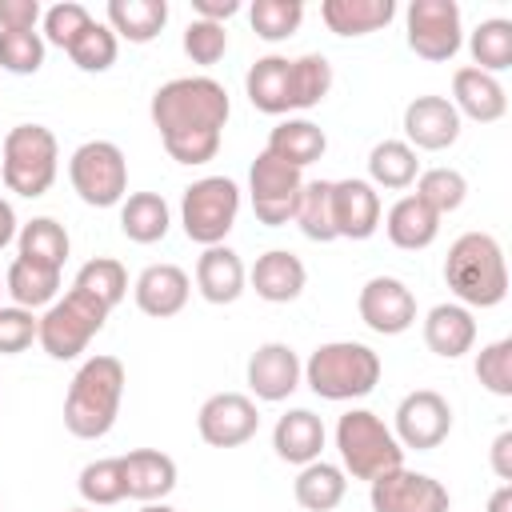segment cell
Wrapping results in <instances>:
<instances>
[{
  "instance_id": "4",
  "label": "cell",
  "mask_w": 512,
  "mask_h": 512,
  "mask_svg": "<svg viewBox=\"0 0 512 512\" xmlns=\"http://www.w3.org/2000/svg\"><path fill=\"white\" fill-rule=\"evenodd\" d=\"M304 384L320 400H360L380 384V356L360 340H328L308 356Z\"/></svg>"
},
{
  "instance_id": "5",
  "label": "cell",
  "mask_w": 512,
  "mask_h": 512,
  "mask_svg": "<svg viewBox=\"0 0 512 512\" xmlns=\"http://www.w3.org/2000/svg\"><path fill=\"white\" fill-rule=\"evenodd\" d=\"M0 172H4L8 192L28 196V200L44 196L56 184V172H60V144H56V136L44 124H16L4 136Z\"/></svg>"
},
{
  "instance_id": "17",
  "label": "cell",
  "mask_w": 512,
  "mask_h": 512,
  "mask_svg": "<svg viewBox=\"0 0 512 512\" xmlns=\"http://www.w3.org/2000/svg\"><path fill=\"white\" fill-rule=\"evenodd\" d=\"M300 376H304L300 356L280 340H268L248 356V388L256 400H268V404L288 400L300 388Z\"/></svg>"
},
{
  "instance_id": "42",
  "label": "cell",
  "mask_w": 512,
  "mask_h": 512,
  "mask_svg": "<svg viewBox=\"0 0 512 512\" xmlns=\"http://www.w3.org/2000/svg\"><path fill=\"white\" fill-rule=\"evenodd\" d=\"M248 20H252V32L268 44L276 40H288L300 20H304V4L300 0H252L248 8Z\"/></svg>"
},
{
  "instance_id": "2",
  "label": "cell",
  "mask_w": 512,
  "mask_h": 512,
  "mask_svg": "<svg viewBox=\"0 0 512 512\" xmlns=\"http://www.w3.org/2000/svg\"><path fill=\"white\" fill-rule=\"evenodd\" d=\"M124 364L116 356H88L64 396V428L76 440H100L112 432L124 400Z\"/></svg>"
},
{
  "instance_id": "9",
  "label": "cell",
  "mask_w": 512,
  "mask_h": 512,
  "mask_svg": "<svg viewBox=\"0 0 512 512\" xmlns=\"http://www.w3.org/2000/svg\"><path fill=\"white\" fill-rule=\"evenodd\" d=\"M68 180L76 196L92 208H112L128 192V160L112 140H88L68 160Z\"/></svg>"
},
{
  "instance_id": "24",
  "label": "cell",
  "mask_w": 512,
  "mask_h": 512,
  "mask_svg": "<svg viewBox=\"0 0 512 512\" xmlns=\"http://www.w3.org/2000/svg\"><path fill=\"white\" fill-rule=\"evenodd\" d=\"M244 92H248L256 112H268V116L292 112V60L288 56H260L244 76Z\"/></svg>"
},
{
  "instance_id": "29",
  "label": "cell",
  "mask_w": 512,
  "mask_h": 512,
  "mask_svg": "<svg viewBox=\"0 0 512 512\" xmlns=\"http://www.w3.org/2000/svg\"><path fill=\"white\" fill-rule=\"evenodd\" d=\"M392 16H396L392 0H324L320 4V20L336 36H368L384 28Z\"/></svg>"
},
{
  "instance_id": "16",
  "label": "cell",
  "mask_w": 512,
  "mask_h": 512,
  "mask_svg": "<svg viewBox=\"0 0 512 512\" xmlns=\"http://www.w3.org/2000/svg\"><path fill=\"white\" fill-rule=\"evenodd\" d=\"M404 144L424 152H444L460 140V112L448 96H416L404 108Z\"/></svg>"
},
{
  "instance_id": "47",
  "label": "cell",
  "mask_w": 512,
  "mask_h": 512,
  "mask_svg": "<svg viewBox=\"0 0 512 512\" xmlns=\"http://www.w3.org/2000/svg\"><path fill=\"white\" fill-rule=\"evenodd\" d=\"M184 52L192 64H216L224 52H228V32L224 24H212V20H192L184 28Z\"/></svg>"
},
{
  "instance_id": "8",
  "label": "cell",
  "mask_w": 512,
  "mask_h": 512,
  "mask_svg": "<svg viewBox=\"0 0 512 512\" xmlns=\"http://www.w3.org/2000/svg\"><path fill=\"white\" fill-rule=\"evenodd\" d=\"M236 212H240V188L228 176H204L184 188L180 224L192 244H204V248L224 244V236L236 224Z\"/></svg>"
},
{
  "instance_id": "27",
  "label": "cell",
  "mask_w": 512,
  "mask_h": 512,
  "mask_svg": "<svg viewBox=\"0 0 512 512\" xmlns=\"http://www.w3.org/2000/svg\"><path fill=\"white\" fill-rule=\"evenodd\" d=\"M324 148H328L324 128L312 124V120H304V116H296V120H280V124L268 132V148H264V152L304 172L308 164H316V160L324 156Z\"/></svg>"
},
{
  "instance_id": "44",
  "label": "cell",
  "mask_w": 512,
  "mask_h": 512,
  "mask_svg": "<svg viewBox=\"0 0 512 512\" xmlns=\"http://www.w3.org/2000/svg\"><path fill=\"white\" fill-rule=\"evenodd\" d=\"M44 64L40 32H0V68L12 76H32Z\"/></svg>"
},
{
  "instance_id": "45",
  "label": "cell",
  "mask_w": 512,
  "mask_h": 512,
  "mask_svg": "<svg viewBox=\"0 0 512 512\" xmlns=\"http://www.w3.org/2000/svg\"><path fill=\"white\" fill-rule=\"evenodd\" d=\"M88 24H92V12H88L84 4H76V0H60V4H52V8L44 12V40L68 52V48L84 36Z\"/></svg>"
},
{
  "instance_id": "41",
  "label": "cell",
  "mask_w": 512,
  "mask_h": 512,
  "mask_svg": "<svg viewBox=\"0 0 512 512\" xmlns=\"http://www.w3.org/2000/svg\"><path fill=\"white\" fill-rule=\"evenodd\" d=\"M412 196L424 200L436 216H448V212H456V208L464 204L468 180H464L456 168H428V172L416 176V192H412Z\"/></svg>"
},
{
  "instance_id": "21",
  "label": "cell",
  "mask_w": 512,
  "mask_h": 512,
  "mask_svg": "<svg viewBox=\"0 0 512 512\" xmlns=\"http://www.w3.org/2000/svg\"><path fill=\"white\" fill-rule=\"evenodd\" d=\"M124 460V484L132 500L144 504H160L172 488H176V460L160 448H132Z\"/></svg>"
},
{
  "instance_id": "20",
  "label": "cell",
  "mask_w": 512,
  "mask_h": 512,
  "mask_svg": "<svg viewBox=\"0 0 512 512\" xmlns=\"http://www.w3.org/2000/svg\"><path fill=\"white\" fill-rule=\"evenodd\" d=\"M452 108L476 124H492L508 112V96H504V84L480 68H456L452 72Z\"/></svg>"
},
{
  "instance_id": "55",
  "label": "cell",
  "mask_w": 512,
  "mask_h": 512,
  "mask_svg": "<svg viewBox=\"0 0 512 512\" xmlns=\"http://www.w3.org/2000/svg\"><path fill=\"white\" fill-rule=\"evenodd\" d=\"M64 512H92V508H64Z\"/></svg>"
},
{
  "instance_id": "30",
  "label": "cell",
  "mask_w": 512,
  "mask_h": 512,
  "mask_svg": "<svg viewBox=\"0 0 512 512\" xmlns=\"http://www.w3.org/2000/svg\"><path fill=\"white\" fill-rule=\"evenodd\" d=\"M4 292L16 300V308L36 312V308H44V304L56 300V292H60V268H44V264H36V260L16 256V260L8 264Z\"/></svg>"
},
{
  "instance_id": "56",
  "label": "cell",
  "mask_w": 512,
  "mask_h": 512,
  "mask_svg": "<svg viewBox=\"0 0 512 512\" xmlns=\"http://www.w3.org/2000/svg\"><path fill=\"white\" fill-rule=\"evenodd\" d=\"M0 292H4V288H0Z\"/></svg>"
},
{
  "instance_id": "36",
  "label": "cell",
  "mask_w": 512,
  "mask_h": 512,
  "mask_svg": "<svg viewBox=\"0 0 512 512\" xmlns=\"http://www.w3.org/2000/svg\"><path fill=\"white\" fill-rule=\"evenodd\" d=\"M468 52H472V68L496 76L504 68H512V20L504 16H492V20H480L476 32L468 36Z\"/></svg>"
},
{
  "instance_id": "6",
  "label": "cell",
  "mask_w": 512,
  "mask_h": 512,
  "mask_svg": "<svg viewBox=\"0 0 512 512\" xmlns=\"http://www.w3.org/2000/svg\"><path fill=\"white\" fill-rule=\"evenodd\" d=\"M336 448H340L344 472L368 484L404 464V448L396 444L392 428L368 408H352L336 420Z\"/></svg>"
},
{
  "instance_id": "26",
  "label": "cell",
  "mask_w": 512,
  "mask_h": 512,
  "mask_svg": "<svg viewBox=\"0 0 512 512\" xmlns=\"http://www.w3.org/2000/svg\"><path fill=\"white\" fill-rule=\"evenodd\" d=\"M424 344L444 356V360H456L464 352H472L476 344V320L464 304H436L428 316H424Z\"/></svg>"
},
{
  "instance_id": "15",
  "label": "cell",
  "mask_w": 512,
  "mask_h": 512,
  "mask_svg": "<svg viewBox=\"0 0 512 512\" xmlns=\"http://www.w3.org/2000/svg\"><path fill=\"white\" fill-rule=\"evenodd\" d=\"M356 312L360 320L376 332V336H400L416 324V296L404 280L396 276H372L364 288H360V300H356Z\"/></svg>"
},
{
  "instance_id": "40",
  "label": "cell",
  "mask_w": 512,
  "mask_h": 512,
  "mask_svg": "<svg viewBox=\"0 0 512 512\" xmlns=\"http://www.w3.org/2000/svg\"><path fill=\"white\" fill-rule=\"evenodd\" d=\"M332 92V64L320 52H304L292 60V112L316 108Z\"/></svg>"
},
{
  "instance_id": "14",
  "label": "cell",
  "mask_w": 512,
  "mask_h": 512,
  "mask_svg": "<svg viewBox=\"0 0 512 512\" xmlns=\"http://www.w3.org/2000/svg\"><path fill=\"white\" fill-rule=\"evenodd\" d=\"M256 428H260V412L256 400L244 392H216L196 412V432L212 448H240L256 436Z\"/></svg>"
},
{
  "instance_id": "39",
  "label": "cell",
  "mask_w": 512,
  "mask_h": 512,
  "mask_svg": "<svg viewBox=\"0 0 512 512\" xmlns=\"http://www.w3.org/2000/svg\"><path fill=\"white\" fill-rule=\"evenodd\" d=\"M72 288L88 292L92 300H100V304L112 312V308L128 296V272H124L120 260H112V256H96V260H88V264L76 272Z\"/></svg>"
},
{
  "instance_id": "33",
  "label": "cell",
  "mask_w": 512,
  "mask_h": 512,
  "mask_svg": "<svg viewBox=\"0 0 512 512\" xmlns=\"http://www.w3.org/2000/svg\"><path fill=\"white\" fill-rule=\"evenodd\" d=\"M348 492V480H344V468L328 464V460H312L300 468L296 484H292V496L304 512H332Z\"/></svg>"
},
{
  "instance_id": "37",
  "label": "cell",
  "mask_w": 512,
  "mask_h": 512,
  "mask_svg": "<svg viewBox=\"0 0 512 512\" xmlns=\"http://www.w3.org/2000/svg\"><path fill=\"white\" fill-rule=\"evenodd\" d=\"M292 220H296L300 232H304L308 240H316V244L336 240V224H332V180H304Z\"/></svg>"
},
{
  "instance_id": "18",
  "label": "cell",
  "mask_w": 512,
  "mask_h": 512,
  "mask_svg": "<svg viewBox=\"0 0 512 512\" xmlns=\"http://www.w3.org/2000/svg\"><path fill=\"white\" fill-rule=\"evenodd\" d=\"M332 224L336 240H368L380 228V192L368 180H332Z\"/></svg>"
},
{
  "instance_id": "13",
  "label": "cell",
  "mask_w": 512,
  "mask_h": 512,
  "mask_svg": "<svg viewBox=\"0 0 512 512\" xmlns=\"http://www.w3.org/2000/svg\"><path fill=\"white\" fill-rule=\"evenodd\" d=\"M452 432V404L432 392V388H416L408 392L400 404H396V424H392V436L400 448H416V452H428V448H440Z\"/></svg>"
},
{
  "instance_id": "54",
  "label": "cell",
  "mask_w": 512,
  "mask_h": 512,
  "mask_svg": "<svg viewBox=\"0 0 512 512\" xmlns=\"http://www.w3.org/2000/svg\"><path fill=\"white\" fill-rule=\"evenodd\" d=\"M140 512H176V508H168V504H164V500H160V504H144V508H140Z\"/></svg>"
},
{
  "instance_id": "53",
  "label": "cell",
  "mask_w": 512,
  "mask_h": 512,
  "mask_svg": "<svg viewBox=\"0 0 512 512\" xmlns=\"http://www.w3.org/2000/svg\"><path fill=\"white\" fill-rule=\"evenodd\" d=\"M488 512H512V484H500L488 500Z\"/></svg>"
},
{
  "instance_id": "10",
  "label": "cell",
  "mask_w": 512,
  "mask_h": 512,
  "mask_svg": "<svg viewBox=\"0 0 512 512\" xmlns=\"http://www.w3.org/2000/svg\"><path fill=\"white\" fill-rule=\"evenodd\" d=\"M404 24H408V48L420 60L444 64L464 44V24H460L456 0H412L404 12Z\"/></svg>"
},
{
  "instance_id": "12",
  "label": "cell",
  "mask_w": 512,
  "mask_h": 512,
  "mask_svg": "<svg viewBox=\"0 0 512 512\" xmlns=\"http://www.w3.org/2000/svg\"><path fill=\"white\" fill-rule=\"evenodd\" d=\"M368 500H372V512H448L452 508V496L436 476L412 472L404 464L376 476L368 484Z\"/></svg>"
},
{
  "instance_id": "1",
  "label": "cell",
  "mask_w": 512,
  "mask_h": 512,
  "mask_svg": "<svg viewBox=\"0 0 512 512\" xmlns=\"http://www.w3.org/2000/svg\"><path fill=\"white\" fill-rule=\"evenodd\" d=\"M152 124L176 164H208L228 124V92L212 76H176L152 92Z\"/></svg>"
},
{
  "instance_id": "35",
  "label": "cell",
  "mask_w": 512,
  "mask_h": 512,
  "mask_svg": "<svg viewBox=\"0 0 512 512\" xmlns=\"http://www.w3.org/2000/svg\"><path fill=\"white\" fill-rule=\"evenodd\" d=\"M368 184L372 188H408L420 176V160L416 148H408L404 140H380L368 152Z\"/></svg>"
},
{
  "instance_id": "25",
  "label": "cell",
  "mask_w": 512,
  "mask_h": 512,
  "mask_svg": "<svg viewBox=\"0 0 512 512\" xmlns=\"http://www.w3.org/2000/svg\"><path fill=\"white\" fill-rule=\"evenodd\" d=\"M272 448H276L280 460H288L296 468L320 460V448H324V424H320V416L308 412V408L284 412L276 420V428H272Z\"/></svg>"
},
{
  "instance_id": "28",
  "label": "cell",
  "mask_w": 512,
  "mask_h": 512,
  "mask_svg": "<svg viewBox=\"0 0 512 512\" xmlns=\"http://www.w3.org/2000/svg\"><path fill=\"white\" fill-rule=\"evenodd\" d=\"M384 232H388V240H392L396 248L420 252V248H428V244L440 236V216H436L424 200L400 196V200L388 208V216H384Z\"/></svg>"
},
{
  "instance_id": "43",
  "label": "cell",
  "mask_w": 512,
  "mask_h": 512,
  "mask_svg": "<svg viewBox=\"0 0 512 512\" xmlns=\"http://www.w3.org/2000/svg\"><path fill=\"white\" fill-rule=\"evenodd\" d=\"M116 52H120V40H116V32H112L108 24H100V20H92V24L84 28V36L68 48V56H72V64H76L80 72H108V68L116 64Z\"/></svg>"
},
{
  "instance_id": "32",
  "label": "cell",
  "mask_w": 512,
  "mask_h": 512,
  "mask_svg": "<svg viewBox=\"0 0 512 512\" xmlns=\"http://www.w3.org/2000/svg\"><path fill=\"white\" fill-rule=\"evenodd\" d=\"M168 224H172V212L164 204L160 192H132L124 204H120V232L132 240V244H156L168 236Z\"/></svg>"
},
{
  "instance_id": "38",
  "label": "cell",
  "mask_w": 512,
  "mask_h": 512,
  "mask_svg": "<svg viewBox=\"0 0 512 512\" xmlns=\"http://www.w3.org/2000/svg\"><path fill=\"white\" fill-rule=\"evenodd\" d=\"M76 488H80L84 504H92V508L120 504V500L128 496V484H124V460H120V456H104V460L84 464Z\"/></svg>"
},
{
  "instance_id": "31",
  "label": "cell",
  "mask_w": 512,
  "mask_h": 512,
  "mask_svg": "<svg viewBox=\"0 0 512 512\" xmlns=\"http://www.w3.org/2000/svg\"><path fill=\"white\" fill-rule=\"evenodd\" d=\"M168 24L164 0H108V28L128 44H148Z\"/></svg>"
},
{
  "instance_id": "46",
  "label": "cell",
  "mask_w": 512,
  "mask_h": 512,
  "mask_svg": "<svg viewBox=\"0 0 512 512\" xmlns=\"http://www.w3.org/2000/svg\"><path fill=\"white\" fill-rule=\"evenodd\" d=\"M476 380L492 396H512V340H492L476 356Z\"/></svg>"
},
{
  "instance_id": "22",
  "label": "cell",
  "mask_w": 512,
  "mask_h": 512,
  "mask_svg": "<svg viewBox=\"0 0 512 512\" xmlns=\"http://www.w3.org/2000/svg\"><path fill=\"white\" fill-rule=\"evenodd\" d=\"M244 260L228 248V244H212L204 248V256L196 260V292L208 300V304H232L240 300L244 292Z\"/></svg>"
},
{
  "instance_id": "19",
  "label": "cell",
  "mask_w": 512,
  "mask_h": 512,
  "mask_svg": "<svg viewBox=\"0 0 512 512\" xmlns=\"http://www.w3.org/2000/svg\"><path fill=\"white\" fill-rule=\"evenodd\" d=\"M132 292H136V308H140L144 316L164 320V316H176V312L188 304L192 280H188V272L176 268V264H148V268L136 276Z\"/></svg>"
},
{
  "instance_id": "3",
  "label": "cell",
  "mask_w": 512,
  "mask_h": 512,
  "mask_svg": "<svg viewBox=\"0 0 512 512\" xmlns=\"http://www.w3.org/2000/svg\"><path fill=\"white\" fill-rule=\"evenodd\" d=\"M444 280L464 308H496L508 296L504 248L488 232H464L444 256Z\"/></svg>"
},
{
  "instance_id": "7",
  "label": "cell",
  "mask_w": 512,
  "mask_h": 512,
  "mask_svg": "<svg viewBox=\"0 0 512 512\" xmlns=\"http://www.w3.org/2000/svg\"><path fill=\"white\" fill-rule=\"evenodd\" d=\"M104 320H108V308L100 300H92L80 288H68L64 300H52L48 312L40 316L36 340L52 360H76L88 348V340L104 328Z\"/></svg>"
},
{
  "instance_id": "11",
  "label": "cell",
  "mask_w": 512,
  "mask_h": 512,
  "mask_svg": "<svg viewBox=\"0 0 512 512\" xmlns=\"http://www.w3.org/2000/svg\"><path fill=\"white\" fill-rule=\"evenodd\" d=\"M300 188H304V176L300 168L260 152L248 168V192H252V212L260 224L268 228H280L292 220L296 212V200H300Z\"/></svg>"
},
{
  "instance_id": "49",
  "label": "cell",
  "mask_w": 512,
  "mask_h": 512,
  "mask_svg": "<svg viewBox=\"0 0 512 512\" xmlns=\"http://www.w3.org/2000/svg\"><path fill=\"white\" fill-rule=\"evenodd\" d=\"M40 16L36 0H0V32H36Z\"/></svg>"
},
{
  "instance_id": "50",
  "label": "cell",
  "mask_w": 512,
  "mask_h": 512,
  "mask_svg": "<svg viewBox=\"0 0 512 512\" xmlns=\"http://www.w3.org/2000/svg\"><path fill=\"white\" fill-rule=\"evenodd\" d=\"M196 8V20H212V24H224L228 16L240 12V0H192Z\"/></svg>"
},
{
  "instance_id": "23",
  "label": "cell",
  "mask_w": 512,
  "mask_h": 512,
  "mask_svg": "<svg viewBox=\"0 0 512 512\" xmlns=\"http://www.w3.org/2000/svg\"><path fill=\"white\" fill-rule=\"evenodd\" d=\"M248 280H252V288H256L260 300H268V304H288V300H296V296L304 292L308 272H304L300 256H292L288 248H272V252H264V256L252 264Z\"/></svg>"
},
{
  "instance_id": "48",
  "label": "cell",
  "mask_w": 512,
  "mask_h": 512,
  "mask_svg": "<svg viewBox=\"0 0 512 512\" xmlns=\"http://www.w3.org/2000/svg\"><path fill=\"white\" fill-rule=\"evenodd\" d=\"M36 328H40V320L28 308H16V304L0 308V356L24 352L36 340Z\"/></svg>"
},
{
  "instance_id": "51",
  "label": "cell",
  "mask_w": 512,
  "mask_h": 512,
  "mask_svg": "<svg viewBox=\"0 0 512 512\" xmlns=\"http://www.w3.org/2000/svg\"><path fill=\"white\" fill-rule=\"evenodd\" d=\"M492 472H496L504 484H512V432H500V436L492 440Z\"/></svg>"
},
{
  "instance_id": "52",
  "label": "cell",
  "mask_w": 512,
  "mask_h": 512,
  "mask_svg": "<svg viewBox=\"0 0 512 512\" xmlns=\"http://www.w3.org/2000/svg\"><path fill=\"white\" fill-rule=\"evenodd\" d=\"M16 212H12V204L8 200H0V248H8L12 240H16Z\"/></svg>"
},
{
  "instance_id": "34",
  "label": "cell",
  "mask_w": 512,
  "mask_h": 512,
  "mask_svg": "<svg viewBox=\"0 0 512 512\" xmlns=\"http://www.w3.org/2000/svg\"><path fill=\"white\" fill-rule=\"evenodd\" d=\"M16 244H20V256H24V260H36V264H44V268H64L68 248H72L64 224L52 220V216H32L28 224H20Z\"/></svg>"
}]
</instances>
